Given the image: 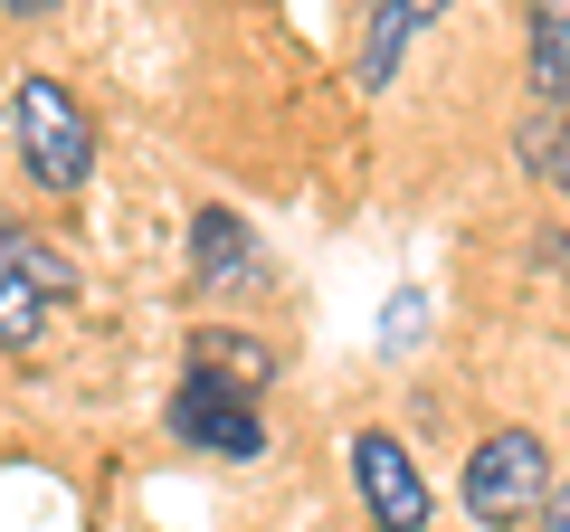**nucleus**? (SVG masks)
Instances as JSON below:
<instances>
[{
    "label": "nucleus",
    "instance_id": "obj_1",
    "mask_svg": "<svg viewBox=\"0 0 570 532\" xmlns=\"http://www.w3.org/2000/svg\"><path fill=\"white\" fill-rule=\"evenodd\" d=\"M10 134H20V171L39 190H86V171H96V124H86V105L58 77H20Z\"/></svg>",
    "mask_w": 570,
    "mask_h": 532
},
{
    "label": "nucleus",
    "instance_id": "obj_2",
    "mask_svg": "<svg viewBox=\"0 0 570 532\" xmlns=\"http://www.w3.org/2000/svg\"><path fill=\"white\" fill-rule=\"evenodd\" d=\"M58 305H77V266H67L39 228L0 219V352H29Z\"/></svg>",
    "mask_w": 570,
    "mask_h": 532
},
{
    "label": "nucleus",
    "instance_id": "obj_3",
    "mask_svg": "<svg viewBox=\"0 0 570 532\" xmlns=\"http://www.w3.org/2000/svg\"><path fill=\"white\" fill-rule=\"evenodd\" d=\"M551 504V447L532 428H494L466 456V513L475 523H532Z\"/></svg>",
    "mask_w": 570,
    "mask_h": 532
},
{
    "label": "nucleus",
    "instance_id": "obj_4",
    "mask_svg": "<svg viewBox=\"0 0 570 532\" xmlns=\"http://www.w3.org/2000/svg\"><path fill=\"white\" fill-rule=\"evenodd\" d=\"M171 437L200 456H228V466H247V456H266V418L247 390L209 381V371H190L181 390H171Z\"/></svg>",
    "mask_w": 570,
    "mask_h": 532
},
{
    "label": "nucleus",
    "instance_id": "obj_5",
    "mask_svg": "<svg viewBox=\"0 0 570 532\" xmlns=\"http://www.w3.org/2000/svg\"><path fill=\"white\" fill-rule=\"evenodd\" d=\"M352 494H362V513L381 532H428V475L400 437H381V428L352 437Z\"/></svg>",
    "mask_w": 570,
    "mask_h": 532
},
{
    "label": "nucleus",
    "instance_id": "obj_6",
    "mask_svg": "<svg viewBox=\"0 0 570 532\" xmlns=\"http://www.w3.org/2000/svg\"><path fill=\"white\" fill-rule=\"evenodd\" d=\"M438 20H448V0H381V10H371V29H362V86L371 96L400 77V48L419 39V29H438Z\"/></svg>",
    "mask_w": 570,
    "mask_h": 532
},
{
    "label": "nucleus",
    "instance_id": "obj_7",
    "mask_svg": "<svg viewBox=\"0 0 570 532\" xmlns=\"http://www.w3.org/2000/svg\"><path fill=\"white\" fill-rule=\"evenodd\" d=\"M190 276H200V286H238V276H257V238H247L238 209H200V219H190Z\"/></svg>",
    "mask_w": 570,
    "mask_h": 532
},
{
    "label": "nucleus",
    "instance_id": "obj_8",
    "mask_svg": "<svg viewBox=\"0 0 570 532\" xmlns=\"http://www.w3.org/2000/svg\"><path fill=\"white\" fill-rule=\"evenodd\" d=\"M190 371H209V381H228V390H247V400H257V390L276 381V352H266L257 333L200 324V333H190Z\"/></svg>",
    "mask_w": 570,
    "mask_h": 532
},
{
    "label": "nucleus",
    "instance_id": "obj_9",
    "mask_svg": "<svg viewBox=\"0 0 570 532\" xmlns=\"http://www.w3.org/2000/svg\"><path fill=\"white\" fill-rule=\"evenodd\" d=\"M523 39H532V96L570 105V0H532V10H523Z\"/></svg>",
    "mask_w": 570,
    "mask_h": 532
},
{
    "label": "nucleus",
    "instance_id": "obj_10",
    "mask_svg": "<svg viewBox=\"0 0 570 532\" xmlns=\"http://www.w3.org/2000/svg\"><path fill=\"white\" fill-rule=\"evenodd\" d=\"M523 162L542 171L551 190H570V105H561V115H542V124H523Z\"/></svg>",
    "mask_w": 570,
    "mask_h": 532
},
{
    "label": "nucleus",
    "instance_id": "obj_11",
    "mask_svg": "<svg viewBox=\"0 0 570 532\" xmlns=\"http://www.w3.org/2000/svg\"><path fill=\"white\" fill-rule=\"evenodd\" d=\"M532 523H542V532H570V485H551V504L532 513Z\"/></svg>",
    "mask_w": 570,
    "mask_h": 532
},
{
    "label": "nucleus",
    "instance_id": "obj_12",
    "mask_svg": "<svg viewBox=\"0 0 570 532\" xmlns=\"http://www.w3.org/2000/svg\"><path fill=\"white\" fill-rule=\"evenodd\" d=\"M0 10H10V20H48V10H58V0H0Z\"/></svg>",
    "mask_w": 570,
    "mask_h": 532
}]
</instances>
